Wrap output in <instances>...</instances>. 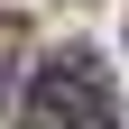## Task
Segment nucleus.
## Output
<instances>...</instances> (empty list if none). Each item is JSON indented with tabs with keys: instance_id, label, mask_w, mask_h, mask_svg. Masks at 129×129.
<instances>
[{
	"instance_id": "obj_1",
	"label": "nucleus",
	"mask_w": 129,
	"mask_h": 129,
	"mask_svg": "<svg viewBox=\"0 0 129 129\" xmlns=\"http://www.w3.org/2000/svg\"><path fill=\"white\" fill-rule=\"evenodd\" d=\"M37 120H64V129H111V83L83 46H64L55 64L37 74Z\"/></svg>"
},
{
	"instance_id": "obj_2",
	"label": "nucleus",
	"mask_w": 129,
	"mask_h": 129,
	"mask_svg": "<svg viewBox=\"0 0 129 129\" xmlns=\"http://www.w3.org/2000/svg\"><path fill=\"white\" fill-rule=\"evenodd\" d=\"M9 46H19V19H0V102H9Z\"/></svg>"
}]
</instances>
